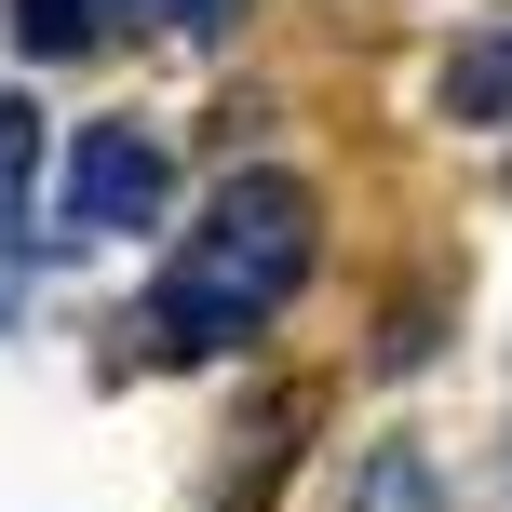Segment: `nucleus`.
<instances>
[{
  "mask_svg": "<svg viewBox=\"0 0 512 512\" xmlns=\"http://www.w3.org/2000/svg\"><path fill=\"white\" fill-rule=\"evenodd\" d=\"M297 270H310V189L270 176V162H243V176L189 216V256L162 270V297H149L162 364H216V351H243V337L297 297Z\"/></svg>",
  "mask_w": 512,
  "mask_h": 512,
  "instance_id": "nucleus-1",
  "label": "nucleus"
},
{
  "mask_svg": "<svg viewBox=\"0 0 512 512\" xmlns=\"http://www.w3.org/2000/svg\"><path fill=\"white\" fill-rule=\"evenodd\" d=\"M162 189H176V176H162L149 135H135V122H95L68 162H54V230H149Z\"/></svg>",
  "mask_w": 512,
  "mask_h": 512,
  "instance_id": "nucleus-2",
  "label": "nucleus"
},
{
  "mask_svg": "<svg viewBox=\"0 0 512 512\" xmlns=\"http://www.w3.org/2000/svg\"><path fill=\"white\" fill-rule=\"evenodd\" d=\"M445 122H512V27L445 54Z\"/></svg>",
  "mask_w": 512,
  "mask_h": 512,
  "instance_id": "nucleus-3",
  "label": "nucleus"
},
{
  "mask_svg": "<svg viewBox=\"0 0 512 512\" xmlns=\"http://www.w3.org/2000/svg\"><path fill=\"white\" fill-rule=\"evenodd\" d=\"M351 512H445V486H432V459H418V445H378V459H364V486H351Z\"/></svg>",
  "mask_w": 512,
  "mask_h": 512,
  "instance_id": "nucleus-4",
  "label": "nucleus"
},
{
  "mask_svg": "<svg viewBox=\"0 0 512 512\" xmlns=\"http://www.w3.org/2000/svg\"><path fill=\"white\" fill-rule=\"evenodd\" d=\"M27 162H41V108H0V243L27 216Z\"/></svg>",
  "mask_w": 512,
  "mask_h": 512,
  "instance_id": "nucleus-5",
  "label": "nucleus"
},
{
  "mask_svg": "<svg viewBox=\"0 0 512 512\" xmlns=\"http://www.w3.org/2000/svg\"><path fill=\"white\" fill-rule=\"evenodd\" d=\"M14 41L27 54H81L95 41V0H14Z\"/></svg>",
  "mask_w": 512,
  "mask_h": 512,
  "instance_id": "nucleus-6",
  "label": "nucleus"
},
{
  "mask_svg": "<svg viewBox=\"0 0 512 512\" xmlns=\"http://www.w3.org/2000/svg\"><path fill=\"white\" fill-rule=\"evenodd\" d=\"M135 14H162V27H189V14H216V0H135Z\"/></svg>",
  "mask_w": 512,
  "mask_h": 512,
  "instance_id": "nucleus-7",
  "label": "nucleus"
}]
</instances>
